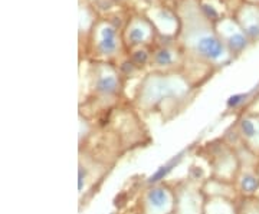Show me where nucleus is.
<instances>
[{
    "label": "nucleus",
    "mask_w": 259,
    "mask_h": 214,
    "mask_svg": "<svg viewBox=\"0 0 259 214\" xmlns=\"http://www.w3.org/2000/svg\"><path fill=\"white\" fill-rule=\"evenodd\" d=\"M203 214H238L236 200L222 197H206Z\"/></svg>",
    "instance_id": "obj_13"
},
{
    "label": "nucleus",
    "mask_w": 259,
    "mask_h": 214,
    "mask_svg": "<svg viewBox=\"0 0 259 214\" xmlns=\"http://www.w3.org/2000/svg\"><path fill=\"white\" fill-rule=\"evenodd\" d=\"M256 197H259V193H258V196H256Z\"/></svg>",
    "instance_id": "obj_17"
},
{
    "label": "nucleus",
    "mask_w": 259,
    "mask_h": 214,
    "mask_svg": "<svg viewBox=\"0 0 259 214\" xmlns=\"http://www.w3.org/2000/svg\"><path fill=\"white\" fill-rule=\"evenodd\" d=\"M93 54L98 58H112L120 50V40L117 30L110 22L102 20L93 32Z\"/></svg>",
    "instance_id": "obj_7"
},
{
    "label": "nucleus",
    "mask_w": 259,
    "mask_h": 214,
    "mask_svg": "<svg viewBox=\"0 0 259 214\" xmlns=\"http://www.w3.org/2000/svg\"><path fill=\"white\" fill-rule=\"evenodd\" d=\"M177 62H179V55L171 47L161 46L151 54V65H154V68L161 71L175 68Z\"/></svg>",
    "instance_id": "obj_14"
},
{
    "label": "nucleus",
    "mask_w": 259,
    "mask_h": 214,
    "mask_svg": "<svg viewBox=\"0 0 259 214\" xmlns=\"http://www.w3.org/2000/svg\"><path fill=\"white\" fill-rule=\"evenodd\" d=\"M186 89H189V84L179 75H148L140 86L137 102L143 111H156L171 98L180 99Z\"/></svg>",
    "instance_id": "obj_2"
},
{
    "label": "nucleus",
    "mask_w": 259,
    "mask_h": 214,
    "mask_svg": "<svg viewBox=\"0 0 259 214\" xmlns=\"http://www.w3.org/2000/svg\"><path fill=\"white\" fill-rule=\"evenodd\" d=\"M202 157L206 159L209 166L210 177L233 183L235 176L239 170V158L236 149L229 145L223 138L204 145Z\"/></svg>",
    "instance_id": "obj_3"
},
{
    "label": "nucleus",
    "mask_w": 259,
    "mask_h": 214,
    "mask_svg": "<svg viewBox=\"0 0 259 214\" xmlns=\"http://www.w3.org/2000/svg\"><path fill=\"white\" fill-rule=\"evenodd\" d=\"M183 28L180 30V45L187 55L204 65L223 66L232 59L231 50L223 43L216 29L210 26L203 8H196L193 0L182 5Z\"/></svg>",
    "instance_id": "obj_1"
},
{
    "label": "nucleus",
    "mask_w": 259,
    "mask_h": 214,
    "mask_svg": "<svg viewBox=\"0 0 259 214\" xmlns=\"http://www.w3.org/2000/svg\"><path fill=\"white\" fill-rule=\"evenodd\" d=\"M176 193L175 186L158 181L148 186L139 198V214H175Z\"/></svg>",
    "instance_id": "obj_4"
},
{
    "label": "nucleus",
    "mask_w": 259,
    "mask_h": 214,
    "mask_svg": "<svg viewBox=\"0 0 259 214\" xmlns=\"http://www.w3.org/2000/svg\"><path fill=\"white\" fill-rule=\"evenodd\" d=\"M150 61H151V55L147 54V50H144V49H143V50L139 49V50H136V52L131 55V64L134 66L147 65Z\"/></svg>",
    "instance_id": "obj_16"
},
{
    "label": "nucleus",
    "mask_w": 259,
    "mask_h": 214,
    "mask_svg": "<svg viewBox=\"0 0 259 214\" xmlns=\"http://www.w3.org/2000/svg\"><path fill=\"white\" fill-rule=\"evenodd\" d=\"M202 190L206 197H222V198H229V200L239 198L235 184L232 181H225L221 178L209 177L202 184Z\"/></svg>",
    "instance_id": "obj_11"
},
{
    "label": "nucleus",
    "mask_w": 259,
    "mask_h": 214,
    "mask_svg": "<svg viewBox=\"0 0 259 214\" xmlns=\"http://www.w3.org/2000/svg\"><path fill=\"white\" fill-rule=\"evenodd\" d=\"M176 208L175 214H203L206 196L202 184L190 180H183L175 184Z\"/></svg>",
    "instance_id": "obj_5"
},
{
    "label": "nucleus",
    "mask_w": 259,
    "mask_h": 214,
    "mask_svg": "<svg viewBox=\"0 0 259 214\" xmlns=\"http://www.w3.org/2000/svg\"><path fill=\"white\" fill-rule=\"evenodd\" d=\"M238 214H259V197H239L236 200Z\"/></svg>",
    "instance_id": "obj_15"
},
{
    "label": "nucleus",
    "mask_w": 259,
    "mask_h": 214,
    "mask_svg": "<svg viewBox=\"0 0 259 214\" xmlns=\"http://www.w3.org/2000/svg\"><path fill=\"white\" fill-rule=\"evenodd\" d=\"M233 130L238 134L241 144L259 155V114L245 112L235 122Z\"/></svg>",
    "instance_id": "obj_8"
},
{
    "label": "nucleus",
    "mask_w": 259,
    "mask_h": 214,
    "mask_svg": "<svg viewBox=\"0 0 259 214\" xmlns=\"http://www.w3.org/2000/svg\"><path fill=\"white\" fill-rule=\"evenodd\" d=\"M219 37L223 40V43L228 46L233 55H239L245 47L248 46V36L245 35V32L242 30L239 23L233 22V20H226L222 23V29L216 30Z\"/></svg>",
    "instance_id": "obj_9"
},
{
    "label": "nucleus",
    "mask_w": 259,
    "mask_h": 214,
    "mask_svg": "<svg viewBox=\"0 0 259 214\" xmlns=\"http://www.w3.org/2000/svg\"><path fill=\"white\" fill-rule=\"evenodd\" d=\"M238 23L248 39L259 37V6H246L238 13Z\"/></svg>",
    "instance_id": "obj_12"
},
{
    "label": "nucleus",
    "mask_w": 259,
    "mask_h": 214,
    "mask_svg": "<svg viewBox=\"0 0 259 214\" xmlns=\"http://www.w3.org/2000/svg\"><path fill=\"white\" fill-rule=\"evenodd\" d=\"M93 89L98 99L112 101L118 96L121 91L120 74L115 68L108 64H100L95 66L93 76Z\"/></svg>",
    "instance_id": "obj_6"
},
{
    "label": "nucleus",
    "mask_w": 259,
    "mask_h": 214,
    "mask_svg": "<svg viewBox=\"0 0 259 214\" xmlns=\"http://www.w3.org/2000/svg\"><path fill=\"white\" fill-rule=\"evenodd\" d=\"M153 35L154 30L147 19L136 18L128 23V28L124 33V42L128 47L143 46L151 42Z\"/></svg>",
    "instance_id": "obj_10"
}]
</instances>
